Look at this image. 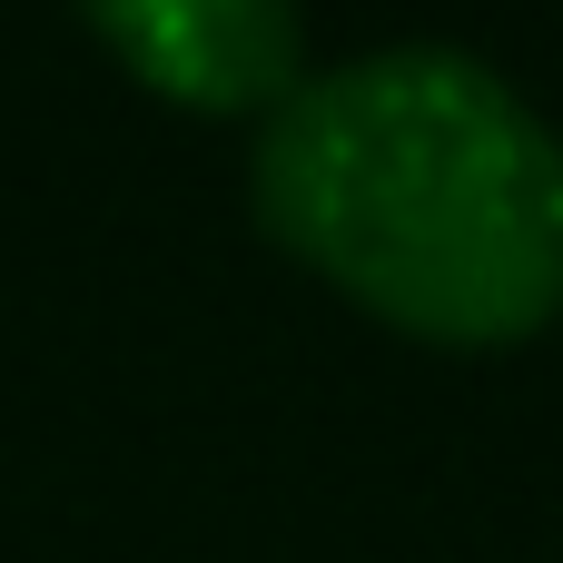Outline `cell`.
Returning <instances> with one entry per match:
<instances>
[{
	"instance_id": "cell-2",
	"label": "cell",
	"mask_w": 563,
	"mask_h": 563,
	"mask_svg": "<svg viewBox=\"0 0 563 563\" xmlns=\"http://www.w3.org/2000/svg\"><path fill=\"white\" fill-rule=\"evenodd\" d=\"M79 20L148 99L198 119H257L307 79L297 0H79Z\"/></svg>"
},
{
	"instance_id": "cell-1",
	"label": "cell",
	"mask_w": 563,
	"mask_h": 563,
	"mask_svg": "<svg viewBox=\"0 0 563 563\" xmlns=\"http://www.w3.org/2000/svg\"><path fill=\"white\" fill-rule=\"evenodd\" d=\"M257 228L416 346H525L563 317V139L445 40L307 69L247 158Z\"/></svg>"
}]
</instances>
